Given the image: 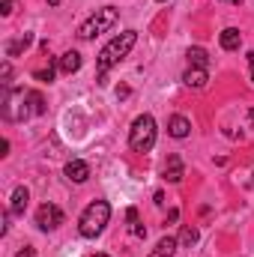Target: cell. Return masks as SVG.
I'll return each instance as SVG.
<instances>
[{"label": "cell", "instance_id": "6da1fadb", "mask_svg": "<svg viewBox=\"0 0 254 257\" xmlns=\"http://www.w3.org/2000/svg\"><path fill=\"white\" fill-rule=\"evenodd\" d=\"M135 42H138V33H135V30H123L120 36H114V39L99 51V78H105L108 69H114V66L120 63L129 51H132Z\"/></svg>", "mask_w": 254, "mask_h": 257}, {"label": "cell", "instance_id": "7a4b0ae2", "mask_svg": "<svg viewBox=\"0 0 254 257\" xmlns=\"http://www.w3.org/2000/svg\"><path fill=\"white\" fill-rule=\"evenodd\" d=\"M108 221H111V203H108V200H93V203L81 212L78 230H81V236L96 239V236L105 230V224H108Z\"/></svg>", "mask_w": 254, "mask_h": 257}, {"label": "cell", "instance_id": "3957f363", "mask_svg": "<svg viewBox=\"0 0 254 257\" xmlns=\"http://www.w3.org/2000/svg\"><path fill=\"white\" fill-rule=\"evenodd\" d=\"M27 102H30V96H27L24 90H18V87H6L3 102H0V114H3V120H9V123H24V120L33 114V105H27Z\"/></svg>", "mask_w": 254, "mask_h": 257}, {"label": "cell", "instance_id": "277c9868", "mask_svg": "<svg viewBox=\"0 0 254 257\" xmlns=\"http://www.w3.org/2000/svg\"><path fill=\"white\" fill-rule=\"evenodd\" d=\"M129 147L135 153H150L156 147V120L150 114H141L129 128Z\"/></svg>", "mask_w": 254, "mask_h": 257}, {"label": "cell", "instance_id": "5b68a950", "mask_svg": "<svg viewBox=\"0 0 254 257\" xmlns=\"http://www.w3.org/2000/svg\"><path fill=\"white\" fill-rule=\"evenodd\" d=\"M117 18H120V12H117V6H102V9H96L81 27H78V36L81 39H93V36H99V33H105V30H111L114 24H117Z\"/></svg>", "mask_w": 254, "mask_h": 257}, {"label": "cell", "instance_id": "8992f818", "mask_svg": "<svg viewBox=\"0 0 254 257\" xmlns=\"http://www.w3.org/2000/svg\"><path fill=\"white\" fill-rule=\"evenodd\" d=\"M63 224V209L57 203H42L36 209V227L39 230H57Z\"/></svg>", "mask_w": 254, "mask_h": 257}, {"label": "cell", "instance_id": "52a82bcc", "mask_svg": "<svg viewBox=\"0 0 254 257\" xmlns=\"http://www.w3.org/2000/svg\"><path fill=\"white\" fill-rule=\"evenodd\" d=\"M63 174H66L69 183H87V177H90V165L81 162V159H72V162L63 168Z\"/></svg>", "mask_w": 254, "mask_h": 257}, {"label": "cell", "instance_id": "ba28073f", "mask_svg": "<svg viewBox=\"0 0 254 257\" xmlns=\"http://www.w3.org/2000/svg\"><path fill=\"white\" fill-rule=\"evenodd\" d=\"M183 81H186V87H191V90H203L206 81H209V72L206 69H197V66H189L186 75H183Z\"/></svg>", "mask_w": 254, "mask_h": 257}, {"label": "cell", "instance_id": "9c48e42d", "mask_svg": "<svg viewBox=\"0 0 254 257\" xmlns=\"http://www.w3.org/2000/svg\"><path fill=\"white\" fill-rule=\"evenodd\" d=\"M183 177H186L183 159H180V156H168V162H165V180H168V183H180Z\"/></svg>", "mask_w": 254, "mask_h": 257}, {"label": "cell", "instance_id": "30bf717a", "mask_svg": "<svg viewBox=\"0 0 254 257\" xmlns=\"http://www.w3.org/2000/svg\"><path fill=\"white\" fill-rule=\"evenodd\" d=\"M218 42H221V48H224V51H236V48L242 45V33H239L236 27H227V30H221Z\"/></svg>", "mask_w": 254, "mask_h": 257}, {"label": "cell", "instance_id": "8fae6325", "mask_svg": "<svg viewBox=\"0 0 254 257\" xmlns=\"http://www.w3.org/2000/svg\"><path fill=\"white\" fill-rule=\"evenodd\" d=\"M57 69H60L63 75H75V72L81 69V54H78V51H66L63 57L57 60Z\"/></svg>", "mask_w": 254, "mask_h": 257}, {"label": "cell", "instance_id": "7c38bea8", "mask_svg": "<svg viewBox=\"0 0 254 257\" xmlns=\"http://www.w3.org/2000/svg\"><path fill=\"white\" fill-rule=\"evenodd\" d=\"M189 132H191V123L186 117L177 114V117L168 120V135H171V138H189Z\"/></svg>", "mask_w": 254, "mask_h": 257}, {"label": "cell", "instance_id": "4fadbf2b", "mask_svg": "<svg viewBox=\"0 0 254 257\" xmlns=\"http://www.w3.org/2000/svg\"><path fill=\"white\" fill-rule=\"evenodd\" d=\"M27 200H30V192H27L24 186H18V189L12 192V203H9V212H12V215H21V212L27 209Z\"/></svg>", "mask_w": 254, "mask_h": 257}, {"label": "cell", "instance_id": "5bb4252c", "mask_svg": "<svg viewBox=\"0 0 254 257\" xmlns=\"http://www.w3.org/2000/svg\"><path fill=\"white\" fill-rule=\"evenodd\" d=\"M177 245H180V239H174V236H162L159 242H156V251L150 257H174L177 254Z\"/></svg>", "mask_w": 254, "mask_h": 257}, {"label": "cell", "instance_id": "9a60e30c", "mask_svg": "<svg viewBox=\"0 0 254 257\" xmlns=\"http://www.w3.org/2000/svg\"><path fill=\"white\" fill-rule=\"evenodd\" d=\"M33 45V33H24L21 39H12V42H6V57H18L21 51H27Z\"/></svg>", "mask_w": 254, "mask_h": 257}, {"label": "cell", "instance_id": "2e32d148", "mask_svg": "<svg viewBox=\"0 0 254 257\" xmlns=\"http://www.w3.org/2000/svg\"><path fill=\"white\" fill-rule=\"evenodd\" d=\"M189 66H197V69H206L209 66V54L203 51V48H189Z\"/></svg>", "mask_w": 254, "mask_h": 257}, {"label": "cell", "instance_id": "e0dca14e", "mask_svg": "<svg viewBox=\"0 0 254 257\" xmlns=\"http://www.w3.org/2000/svg\"><path fill=\"white\" fill-rule=\"evenodd\" d=\"M27 96H30V105H33V114H45V111H48V105H45V99H42V93H36V90H30Z\"/></svg>", "mask_w": 254, "mask_h": 257}, {"label": "cell", "instance_id": "ac0fdd59", "mask_svg": "<svg viewBox=\"0 0 254 257\" xmlns=\"http://www.w3.org/2000/svg\"><path fill=\"white\" fill-rule=\"evenodd\" d=\"M197 239H200V233H197V227H183V233H180V242H183V245H194V242H197Z\"/></svg>", "mask_w": 254, "mask_h": 257}, {"label": "cell", "instance_id": "d6986e66", "mask_svg": "<svg viewBox=\"0 0 254 257\" xmlns=\"http://www.w3.org/2000/svg\"><path fill=\"white\" fill-rule=\"evenodd\" d=\"M33 78H36V81H42V84H51V81H54V66H48V69H36V72H33Z\"/></svg>", "mask_w": 254, "mask_h": 257}, {"label": "cell", "instance_id": "ffe728a7", "mask_svg": "<svg viewBox=\"0 0 254 257\" xmlns=\"http://www.w3.org/2000/svg\"><path fill=\"white\" fill-rule=\"evenodd\" d=\"M15 3H18V0H3V3H0V15H12Z\"/></svg>", "mask_w": 254, "mask_h": 257}, {"label": "cell", "instance_id": "44dd1931", "mask_svg": "<svg viewBox=\"0 0 254 257\" xmlns=\"http://www.w3.org/2000/svg\"><path fill=\"white\" fill-rule=\"evenodd\" d=\"M0 78H3V84L9 87V78H12V66H9V63H3V66H0Z\"/></svg>", "mask_w": 254, "mask_h": 257}, {"label": "cell", "instance_id": "7402d4cb", "mask_svg": "<svg viewBox=\"0 0 254 257\" xmlns=\"http://www.w3.org/2000/svg\"><path fill=\"white\" fill-rule=\"evenodd\" d=\"M132 233H135V236H141V239H144V236H147V227H141V224H138V221H135V224H132Z\"/></svg>", "mask_w": 254, "mask_h": 257}, {"label": "cell", "instance_id": "603a6c76", "mask_svg": "<svg viewBox=\"0 0 254 257\" xmlns=\"http://www.w3.org/2000/svg\"><path fill=\"white\" fill-rule=\"evenodd\" d=\"M126 218H129V221H132V224L138 221V209H135V206H132V209H129V212H126Z\"/></svg>", "mask_w": 254, "mask_h": 257}, {"label": "cell", "instance_id": "cb8c5ba5", "mask_svg": "<svg viewBox=\"0 0 254 257\" xmlns=\"http://www.w3.org/2000/svg\"><path fill=\"white\" fill-rule=\"evenodd\" d=\"M15 257H33V248H30V245H27V248H24V251H18V254Z\"/></svg>", "mask_w": 254, "mask_h": 257}, {"label": "cell", "instance_id": "d4e9b609", "mask_svg": "<svg viewBox=\"0 0 254 257\" xmlns=\"http://www.w3.org/2000/svg\"><path fill=\"white\" fill-rule=\"evenodd\" d=\"M248 63H251V81H254V51L248 54Z\"/></svg>", "mask_w": 254, "mask_h": 257}, {"label": "cell", "instance_id": "484cf974", "mask_svg": "<svg viewBox=\"0 0 254 257\" xmlns=\"http://www.w3.org/2000/svg\"><path fill=\"white\" fill-rule=\"evenodd\" d=\"M57 3H60V0H48V6H57Z\"/></svg>", "mask_w": 254, "mask_h": 257}, {"label": "cell", "instance_id": "4316f807", "mask_svg": "<svg viewBox=\"0 0 254 257\" xmlns=\"http://www.w3.org/2000/svg\"><path fill=\"white\" fill-rule=\"evenodd\" d=\"M248 117H251V123H254V111H248Z\"/></svg>", "mask_w": 254, "mask_h": 257}, {"label": "cell", "instance_id": "83f0119b", "mask_svg": "<svg viewBox=\"0 0 254 257\" xmlns=\"http://www.w3.org/2000/svg\"><path fill=\"white\" fill-rule=\"evenodd\" d=\"M93 257H108V254H93Z\"/></svg>", "mask_w": 254, "mask_h": 257}, {"label": "cell", "instance_id": "f1b7e54d", "mask_svg": "<svg viewBox=\"0 0 254 257\" xmlns=\"http://www.w3.org/2000/svg\"><path fill=\"white\" fill-rule=\"evenodd\" d=\"M230 3H242V0H230Z\"/></svg>", "mask_w": 254, "mask_h": 257}, {"label": "cell", "instance_id": "f546056e", "mask_svg": "<svg viewBox=\"0 0 254 257\" xmlns=\"http://www.w3.org/2000/svg\"><path fill=\"white\" fill-rule=\"evenodd\" d=\"M159 3H168V0H159Z\"/></svg>", "mask_w": 254, "mask_h": 257}]
</instances>
